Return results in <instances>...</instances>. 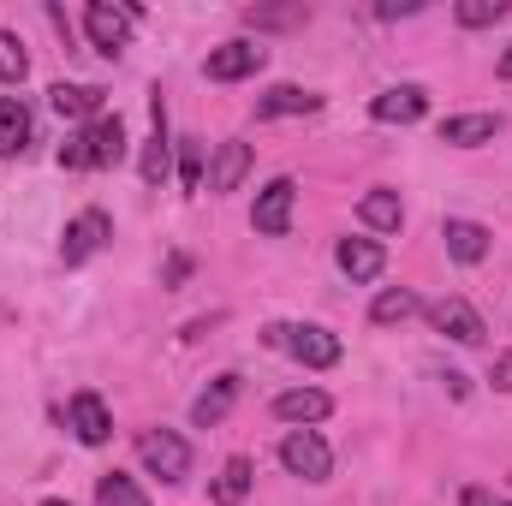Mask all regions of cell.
<instances>
[{
  "instance_id": "cell-1",
  "label": "cell",
  "mask_w": 512,
  "mask_h": 506,
  "mask_svg": "<svg viewBox=\"0 0 512 506\" xmlns=\"http://www.w3.org/2000/svg\"><path fill=\"white\" fill-rule=\"evenodd\" d=\"M120 161H126V120L120 114H102L78 137L60 143V167H72V173L78 167H120Z\"/></svg>"
},
{
  "instance_id": "cell-2",
  "label": "cell",
  "mask_w": 512,
  "mask_h": 506,
  "mask_svg": "<svg viewBox=\"0 0 512 506\" xmlns=\"http://www.w3.org/2000/svg\"><path fill=\"white\" fill-rule=\"evenodd\" d=\"M268 346H280V352H292L304 370H334L340 364V340L328 334V328H298V322H274L268 334H262Z\"/></svg>"
},
{
  "instance_id": "cell-3",
  "label": "cell",
  "mask_w": 512,
  "mask_h": 506,
  "mask_svg": "<svg viewBox=\"0 0 512 506\" xmlns=\"http://www.w3.org/2000/svg\"><path fill=\"white\" fill-rule=\"evenodd\" d=\"M137 459H143L161 483H185V477H191V447H185L173 429H143V435H137Z\"/></svg>"
},
{
  "instance_id": "cell-4",
  "label": "cell",
  "mask_w": 512,
  "mask_h": 506,
  "mask_svg": "<svg viewBox=\"0 0 512 506\" xmlns=\"http://www.w3.org/2000/svg\"><path fill=\"white\" fill-rule=\"evenodd\" d=\"M280 465H286L292 477H304V483H322V477L334 471V453H328V441H322L316 429H292V435L280 441Z\"/></svg>"
},
{
  "instance_id": "cell-5",
  "label": "cell",
  "mask_w": 512,
  "mask_h": 506,
  "mask_svg": "<svg viewBox=\"0 0 512 506\" xmlns=\"http://www.w3.org/2000/svg\"><path fill=\"white\" fill-rule=\"evenodd\" d=\"M131 24H137L131 6H108V0H90V6H84V30H90V42H96L108 60L131 42Z\"/></svg>"
},
{
  "instance_id": "cell-6",
  "label": "cell",
  "mask_w": 512,
  "mask_h": 506,
  "mask_svg": "<svg viewBox=\"0 0 512 506\" xmlns=\"http://www.w3.org/2000/svg\"><path fill=\"white\" fill-rule=\"evenodd\" d=\"M292 203H298V185L292 179H268L262 197H256V209H251V227L262 239H280L292 227Z\"/></svg>"
},
{
  "instance_id": "cell-7",
  "label": "cell",
  "mask_w": 512,
  "mask_h": 506,
  "mask_svg": "<svg viewBox=\"0 0 512 506\" xmlns=\"http://www.w3.org/2000/svg\"><path fill=\"white\" fill-rule=\"evenodd\" d=\"M262 60H268V48H256V42H221V48H209V60H203V72L215 78V84H239V78H251L262 72Z\"/></svg>"
},
{
  "instance_id": "cell-8",
  "label": "cell",
  "mask_w": 512,
  "mask_h": 506,
  "mask_svg": "<svg viewBox=\"0 0 512 506\" xmlns=\"http://www.w3.org/2000/svg\"><path fill=\"white\" fill-rule=\"evenodd\" d=\"M429 322H435L447 340H459V346H483V340H489L483 316H477L465 298H441V304H429Z\"/></svg>"
},
{
  "instance_id": "cell-9",
  "label": "cell",
  "mask_w": 512,
  "mask_h": 506,
  "mask_svg": "<svg viewBox=\"0 0 512 506\" xmlns=\"http://www.w3.org/2000/svg\"><path fill=\"white\" fill-rule=\"evenodd\" d=\"M108 233H114V221L102 215V209H84L72 227H66V239H60V256L66 262H84V256H96L108 245Z\"/></svg>"
},
{
  "instance_id": "cell-10",
  "label": "cell",
  "mask_w": 512,
  "mask_h": 506,
  "mask_svg": "<svg viewBox=\"0 0 512 506\" xmlns=\"http://www.w3.org/2000/svg\"><path fill=\"white\" fill-rule=\"evenodd\" d=\"M66 423H72V435H78L84 447H102V441L114 435V417H108V405H102L96 393H78L72 411H66Z\"/></svg>"
},
{
  "instance_id": "cell-11",
  "label": "cell",
  "mask_w": 512,
  "mask_h": 506,
  "mask_svg": "<svg viewBox=\"0 0 512 506\" xmlns=\"http://www.w3.org/2000/svg\"><path fill=\"white\" fill-rule=\"evenodd\" d=\"M328 411H334V399H328L322 387H292V393L274 399V417H280V423H298V429H304V423H322Z\"/></svg>"
},
{
  "instance_id": "cell-12",
  "label": "cell",
  "mask_w": 512,
  "mask_h": 506,
  "mask_svg": "<svg viewBox=\"0 0 512 506\" xmlns=\"http://www.w3.org/2000/svg\"><path fill=\"white\" fill-rule=\"evenodd\" d=\"M423 108H429V96H423L417 84H399V90H382V96L370 102V114H376L382 126H411V120H423Z\"/></svg>"
},
{
  "instance_id": "cell-13",
  "label": "cell",
  "mask_w": 512,
  "mask_h": 506,
  "mask_svg": "<svg viewBox=\"0 0 512 506\" xmlns=\"http://www.w3.org/2000/svg\"><path fill=\"white\" fill-rule=\"evenodd\" d=\"M48 108L60 120H102V90L96 84H54L48 90Z\"/></svg>"
},
{
  "instance_id": "cell-14",
  "label": "cell",
  "mask_w": 512,
  "mask_h": 506,
  "mask_svg": "<svg viewBox=\"0 0 512 506\" xmlns=\"http://www.w3.org/2000/svg\"><path fill=\"white\" fill-rule=\"evenodd\" d=\"M245 173H251V143H221L215 149V167H209V191H239L245 185Z\"/></svg>"
},
{
  "instance_id": "cell-15",
  "label": "cell",
  "mask_w": 512,
  "mask_h": 506,
  "mask_svg": "<svg viewBox=\"0 0 512 506\" xmlns=\"http://www.w3.org/2000/svg\"><path fill=\"white\" fill-rule=\"evenodd\" d=\"M441 239H447V256H453V262H483L495 233H489L483 221H447V227H441Z\"/></svg>"
},
{
  "instance_id": "cell-16",
  "label": "cell",
  "mask_w": 512,
  "mask_h": 506,
  "mask_svg": "<svg viewBox=\"0 0 512 506\" xmlns=\"http://www.w3.org/2000/svg\"><path fill=\"white\" fill-rule=\"evenodd\" d=\"M340 274H352V280H376L387 268V251L376 245V239H340Z\"/></svg>"
},
{
  "instance_id": "cell-17",
  "label": "cell",
  "mask_w": 512,
  "mask_h": 506,
  "mask_svg": "<svg viewBox=\"0 0 512 506\" xmlns=\"http://www.w3.org/2000/svg\"><path fill=\"white\" fill-rule=\"evenodd\" d=\"M322 96L298 90V84H274L268 96H256V120H280V114H316Z\"/></svg>"
},
{
  "instance_id": "cell-18",
  "label": "cell",
  "mask_w": 512,
  "mask_h": 506,
  "mask_svg": "<svg viewBox=\"0 0 512 506\" xmlns=\"http://www.w3.org/2000/svg\"><path fill=\"white\" fill-rule=\"evenodd\" d=\"M233 399H239V376H215V387H203V393H197V405H191V423H197V429L221 423V417L233 411Z\"/></svg>"
},
{
  "instance_id": "cell-19",
  "label": "cell",
  "mask_w": 512,
  "mask_h": 506,
  "mask_svg": "<svg viewBox=\"0 0 512 506\" xmlns=\"http://www.w3.org/2000/svg\"><path fill=\"white\" fill-rule=\"evenodd\" d=\"M501 131L495 114H459V120H441V143H453V149H477V143H489Z\"/></svg>"
},
{
  "instance_id": "cell-20",
  "label": "cell",
  "mask_w": 512,
  "mask_h": 506,
  "mask_svg": "<svg viewBox=\"0 0 512 506\" xmlns=\"http://www.w3.org/2000/svg\"><path fill=\"white\" fill-rule=\"evenodd\" d=\"M24 143H30V108L0 96V155H18Z\"/></svg>"
},
{
  "instance_id": "cell-21",
  "label": "cell",
  "mask_w": 512,
  "mask_h": 506,
  "mask_svg": "<svg viewBox=\"0 0 512 506\" xmlns=\"http://www.w3.org/2000/svg\"><path fill=\"white\" fill-rule=\"evenodd\" d=\"M137 173H143V185H161L167 179V114H161V102H155V131H149V149H143Z\"/></svg>"
},
{
  "instance_id": "cell-22",
  "label": "cell",
  "mask_w": 512,
  "mask_h": 506,
  "mask_svg": "<svg viewBox=\"0 0 512 506\" xmlns=\"http://www.w3.org/2000/svg\"><path fill=\"white\" fill-rule=\"evenodd\" d=\"M251 459H227V465H221V477H215V501L221 506H239L245 501V495H251Z\"/></svg>"
},
{
  "instance_id": "cell-23",
  "label": "cell",
  "mask_w": 512,
  "mask_h": 506,
  "mask_svg": "<svg viewBox=\"0 0 512 506\" xmlns=\"http://www.w3.org/2000/svg\"><path fill=\"white\" fill-rule=\"evenodd\" d=\"M423 304H417V292H405V286H387L382 298L370 304V322H382V328H393V322H405V316H417Z\"/></svg>"
},
{
  "instance_id": "cell-24",
  "label": "cell",
  "mask_w": 512,
  "mask_h": 506,
  "mask_svg": "<svg viewBox=\"0 0 512 506\" xmlns=\"http://www.w3.org/2000/svg\"><path fill=\"white\" fill-rule=\"evenodd\" d=\"M358 215H364L376 233H399V221H405V209H399V197H393V191H370V197L358 203Z\"/></svg>"
},
{
  "instance_id": "cell-25",
  "label": "cell",
  "mask_w": 512,
  "mask_h": 506,
  "mask_svg": "<svg viewBox=\"0 0 512 506\" xmlns=\"http://www.w3.org/2000/svg\"><path fill=\"white\" fill-rule=\"evenodd\" d=\"M96 501H102V506H149V495L131 483L126 471H108V477H102V489H96Z\"/></svg>"
},
{
  "instance_id": "cell-26",
  "label": "cell",
  "mask_w": 512,
  "mask_h": 506,
  "mask_svg": "<svg viewBox=\"0 0 512 506\" xmlns=\"http://www.w3.org/2000/svg\"><path fill=\"white\" fill-rule=\"evenodd\" d=\"M30 72V54H24V42L12 36V30H0V84H18Z\"/></svg>"
},
{
  "instance_id": "cell-27",
  "label": "cell",
  "mask_w": 512,
  "mask_h": 506,
  "mask_svg": "<svg viewBox=\"0 0 512 506\" xmlns=\"http://www.w3.org/2000/svg\"><path fill=\"white\" fill-rule=\"evenodd\" d=\"M501 18H507V0H459L465 30H483V24H501Z\"/></svg>"
},
{
  "instance_id": "cell-28",
  "label": "cell",
  "mask_w": 512,
  "mask_h": 506,
  "mask_svg": "<svg viewBox=\"0 0 512 506\" xmlns=\"http://www.w3.org/2000/svg\"><path fill=\"white\" fill-rule=\"evenodd\" d=\"M179 179L185 191H203V143H179Z\"/></svg>"
},
{
  "instance_id": "cell-29",
  "label": "cell",
  "mask_w": 512,
  "mask_h": 506,
  "mask_svg": "<svg viewBox=\"0 0 512 506\" xmlns=\"http://www.w3.org/2000/svg\"><path fill=\"white\" fill-rule=\"evenodd\" d=\"M245 18H251V24H298L304 12H298V6H251Z\"/></svg>"
},
{
  "instance_id": "cell-30",
  "label": "cell",
  "mask_w": 512,
  "mask_h": 506,
  "mask_svg": "<svg viewBox=\"0 0 512 506\" xmlns=\"http://www.w3.org/2000/svg\"><path fill=\"white\" fill-rule=\"evenodd\" d=\"M376 12H382V18H411V12H417V0H382Z\"/></svg>"
},
{
  "instance_id": "cell-31",
  "label": "cell",
  "mask_w": 512,
  "mask_h": 506,
  "mask_svg": "<svg viewBox=\"0 0 512 506\" xmlns=\"http://www.w3.org/2000/svg\"><path fill=\"white\" fill-rule=\"evenodd\" d=\"M495 387H507V393H512V352L495 358Z\"/></svg>"
},
{
  "instance_id": "cell-32",
  "label": "cell",
  "mask_w": 512,
  "mask_h": 506,
  "mask_svg": "<svg viewBox=\"0 0 512 506\" xmlns=\"http://www.w3.org/2000/svg\"><path fill=\"white\" fill-rule=\"evenodd\" d=\"M501 78H512V48L501 54Z\"/></svg>"
},
{
  "instance_id": "cell-33",
  "label": "cell",
  "mask_w": 512,
  "mask_h": 506,
  "mask_svg": "<svg viewBox=\"0 0 512 506\" xmlns=\"http://www.w3.org/2000/svg\"><path fill=\"white\" fill-rule=\"evenodd\" d=\"M42 506H72V501H42Z\"/></svg>"
}]
</instances>
